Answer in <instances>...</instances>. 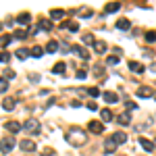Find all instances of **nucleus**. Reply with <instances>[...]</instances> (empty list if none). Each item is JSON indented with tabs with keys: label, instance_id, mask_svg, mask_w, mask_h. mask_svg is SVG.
<instances>
[{
	"label": "nucleus",
	"instance_id": "13",
	"mask_svg": "<svg viewBox=\"0 0 156 156\" xmlns=\"http://www.w3.org/2000/svg\"><path fill=\"white\" fill-rule=\"evenodd\" d=\"M60 27H62V29H69V31H77V29H79V23H77V21H62Z\"/></svg>",
	"mask_w": 156,
	"mask_h": 156
},
{
	"label": "nucleus",
	"instance_id": "25",
	"mask_svg": "<svg viewBox=\"0 0 156 156\" xmlns=\"http://www.w3.org/2000/svg\"><path fill=\"white\" fill-rule=\"evenodd\" d=\"M27 37H29V31H25V29H19L12 34V40H27Z\"/></svg>",
	"mask_w": 156,
	"mask_h": 156
},
{
	"label": "nucleus",
	"instance_id": "39",
	"mask_svg": "<svg viewBox=\"0 0 156 156\" xmlns=\"http://www.w3.org/2000/svg\"><path fill=\"white\" fill-rule=\"evenodd\" d=\"M87 92H90V96H92V98H96L98 94H100V92H98L96 87H90V90H87Z\"/></svg>",
	"mask_w": 156,
	"mask_h": 156
},
{
	"label": "nucleus",
	"instance_id": "26",
	"mask_svg": "<svg viewBox=\"0 0 156 156\" xmlns=\"http://www.w3.org/2000/svg\"><path fill=\"white\" fill-rule=\"evenodd\" d=\"M58 48H60V44L54 42V40H50L48 44H46V50H48V52H58Z\"/></svg>",
	"mask_w": 156,
	"mask_h": 156
},
{
	"label": "nucleus",
	"instance_id": "15",
	"mask_svg": "<svg viewBox=\"0 0 156 156\" xmlns=\"http://www.w3.org/2000/svg\"><path fill=\"white\" fill-rule=\"evenodd\" d=\"M15 106H17V100H15V98H4V100H2V108H4V110H12Z\"/></svg>",
	"mask_w": 156,
	"mask_h": 156
},
{
	"label": "nucleus",
	"instance_id": "14",
	"mask_svg": "<svg viewBox=\"0 0 156 156\" xmlns=\"http://www.w3.org/2000/svg\"><path fill=\"white\" fill-rule=\"evenodd\" d=\"M94 52H98V54H104V52H106V42L96 40V42H94Z\"/></svg>",
	"mask_w": 156,
	"mask_h": 156
},
{
	"label": "nucleus",
	"instance_id": "2",
	"mask_svg": "<svg viewBox=\"0 0 156 156\" xmlns=\"http://www.w3.org/2000/svg\"><path fill=\"white\" fill-rule=\"evenodd\" d=\"M23 129L27 133H31V135H40V131H42V127H40V121L37 119H27L23 123Z\"/></svg>",
	"mask_w": 156,
	"mask_h": 156
},
{
	"label": "nucleus",
	"instance_id": "24",
	"mask_svg": "<svg viewBox=\"0 0 156 156\" xmlns=\"http://www.w3.org/2000/svg\"><path fill=\"white\" fill-rule=\"evenodd\" d=\"M12 42V34H6V36H0V48H6Z\"/></svg>",
	"mask_w": 156,
	"mask_h": 156
},
{
	"label": "nucleus",
	"instance_id": "4",
	"mask_svg": "<svg viewBox=\"0 0 156 156\" xmlns=\"http://www.w3.org/2000/svg\"><path fill=\"white\" fill-rule=\"evenodd\" d=\"M117 142H115V140H112V135H108L106 137V142H104V152H106V154H115V150H117Z\"/></svg>",
	"mask_w": 156,
	"mask_h": 156
},
{
	"label": "nucleus",
	"instance_id": "23",
	"mask_svg": "<svg viewBox=\"0 0 156 156\" xmlns=\"http://www.w3.org/2000/svg\"><path fill=\"white\" fill-rule=\"evenodd\" d=\"M112 140H115L117 144H125V142H127V135L123 131H117V133H112Z\"/></svg>",
	"mask_w": 156,
	"mask_h": 156
},
{
	"label": "nucleus",
	"instance_id": "29",
	"mask_svg": "<svg viewBox=\"0 0 156 156\" xmlns=\"http://www.w3.org/2000/svg\"><path fill=\"white\" fill-rule=\"evenodd\" d=\"M42 54H44V48H42V46H34V48H31V56H34V58H40Z\"/></svg>",
	"mask_w": 156,
	"mask_h": 156
},
{
	"label": "nucleus",
	"instance_id": "40",
	"mask_svg": "<svg viewBox=\"0 0 156 156\" xmlns=\"http://www.w3.org/2000/svg\"><path fill=\"white\" fill-rule=\"evenodd\" d=\"M102 69H104L102 65H96V67H94V73H96V75H102Z\"/></svg>",
	"mask_w": 156,
	"mask_h": 156
},
{
	"label": "nucleus",
	"instance_id": "31",
	"mask_svg": "<svg viewBox=\"0 0 156 156\" xmlns=\"http://www.w3.org/2000/svg\"><path fill=\"white\" fill-rule=\"evenodd\" d=\"M6 90H9V81H6L4 77H0V94H4Z\"/></svg>",
	"mask_w": 156,
	"mask_h": 156
},
{
	"label": "nucleus",
	"instance_id": "32",
	"mask_svg": "<svg viewBox=\"0 0 156 156\" xmlns=\"http://www.w3.org/2000/svg\"><path fill=\"white\" fill-rule=\"evenodd\" d=\"M4 79L9 81V79H15V71L12 69H4Z\"/></svg>",
	"mask_w": 156,
	"mask_h": 156
},
{
	"label": "nucleus",
	"instance_id": "34",
	"mask_svg": "<svg viewBox=\"0 0 156 156\" xmlns=\"http://www.w3.org/2000/svg\"><path fill=\"white\" fill-rule=\"evenodd\" d=\"M11 60V54L9 52H0V62H9Z\"/></svg>",
	"mask_w": 156,
	"mask_h": 156
},
{
	"label": "nucleus",
	"instance_id": "43",
	"mask_svg": "<svg viewBox=\"0 0 156 156\" xmlns=\"http://www.w3.org/2000/svg\"><path fill=\"white\" fill-rule=\"evenodd\" d=\"M152 144H154V148H156V140H154V142H152Z\"/></svg>",
	"mask_w": 156,
	"mask_h": 156
},
{
	"label": "nucleus",
	"instance_id": "28",
	"mask_svg": "<svg viewBox=\"0 0 156 156\" xmlns=\"http://www.w3.org/2000/svg\"><path fill=\"white\" fill-rule=\"evenodd\" d=\"M50 17H52V19H62V17H65V11H60V9H52V11H50Z\"/></svg>",
	"mask_w": 156,
	"mask_h": 156
},
{
	"label": "nucleus",
	"instance_id": "20",
	"mask_svg": "<svg viewBox=\"0 0 156 156\" xmlns=\"http://www.w3.org/2000/svg\"><path fill=\"white\" fill-rule=\"evenodd\" d=\"M37 29L50 31V29H52V21H50V19H40V23H37Z\"/></svg>",
	"mask_w": 156,
	"mask_h": 156
},
{
	"label": "nucleus",
	"instance_id": "35",
	"mask_svg": "<svg viewBox=\"0 0 156 156\" xmlns=\"http://www.w3.org/2000/svg\"><path fill=\"white\" fill-rule=\"evenodd\" d=\"M94 42H96V40H94V36H90V34H87V36H83V44H94Z\"/></svg>",
	"mask_w": 156,
	"mask_h": 156
},
{
	"label": "nucleus",
	"instance_id": "11",
	"mask_svg": "<svg viewBox=\"0 0 156 156\" xmlns=\"http://www.w3.org/2000/svg\"><path fill=\"white\" fill-rule=\"evenodd\" d=\"M129 69H131L133 73H140V75H142V73L146 71V67H144V65H142V62H135V60H129Z\"/></svg>",
	"mask_w": 156,
	"mask_h": 156
},
{
	"label": "nucleus",
	"instance_id": "44",
	"mask_svg": "<svg viewBox=\"0 0 156 156\" xmlns=\"http://www.w3.org/2000/svg\"><path fill=\"white\" fill-rule=\"evenodd\" d=\"M154 98H156V92H154Z\"/></svg>",
	"mask_w": 156,
	"mask_h": 156
},
{
	"label": "nucleus",
	"instance_id": "41",
	"mask_svg": "<svg viewBox=\"0 0 156 156\" xmlns=\"http://www.w3.org/2000/svg\"><path fill=\"white\" fill-rule=\"evenodd\" d=\"M127 108H129V110H135V108H137V104H135V102H131V100H127Z\"/></svg>",
	"mask_w": 156,
	"mask_h": 156
},
{
	"label": "nucleus",
	"instance_id": "8",
	"mask_svg": "<svg viewBox=\"0 0 156 156\" xmlns=\"http://www.w3.org/2000/svg\"><path fill=\"white\" fill-rule=\"evenodd\" d=\"M19 148H21L23 152H36V144H34L31 140H21Z\"/></svg>",
	"mask_w": 156,
	"mask_h": 156
},
{
	"label": "nucleus",
	"instance_id": "42",
	"mask_svg": "<svg viewBox=\"0 0 156 156\" xmlns=\"http://www.w3.org/2000/svg\"><path fill=\"white\" fill-rule=\"evenodd\" d=\"M152 71H154V73H156V62H154V65H152Z\"/></svg>",
	"mask_w": 156,
	"mask_h": 156
},
{
	"label": "nucleus",
	"instance_id": "21",
	"mask_svg": "<svg viewBox=\"0 0 156 156\" xmlns=\"http://www.w3.org/2000/svg\"><path fill=\"white\" fill-rule=\"evenodd\" d=\"M15 56H17V58H19V60H25V58H27V56H31V50L19 48V50H17V52H15Z\"/></svg>",
	"mask_w": 156,
	"mask_h": 156
},
{
	"label": "nucleus",
	"instance_id": "1",
	"mask_svg": "<svg viewBox=\"0 0 156 156\" xmlns=\"http://www.w3.org/2000/svg\"><path fill=\"white\" fill-rule=\"evenodd\" d=\"M67 142H69L71 146H83V144H87V135H85L83 129L73 127L71 131L67 133Z\"/></svg>",
	"mask_w": 156,
	"mask_h": 156
},
{
	"label": "nucleus",
	"instance_id": "10",
	"mask_svg": "<svg viewBox=\"0 0 156 156\" xmlns=\"http://www.w3.org/2000/svg\"><path fill=\"white\" fill-rule=\"evenodd\" d=\"M102 98H104V102H108V104H117V102H119V96H117L115 92H104Z\"/></svg>",
	"mask_w": 156,
	"mask_h": 156
},
{
	"label": "nucleus",
	"instance_id": "12",
	"mask_svg": "<svg viewBox=\"0 0 156 156\" xmlns=\"http://www.w3.org/2000/svg\"><path fill=\"white\" fill-rule=\"evenodd\" d=\"M121 9V2H108L104 6V15H110V12H117Z\"/></svg>",
	"mask_w": 156,
	"mask_h": 156
},
{
	"label": "nucleus",
	"instance_id": "7",
	"mask_svg": "<svg viewBox=\"0 0 156 156\" xmlns=\"http://www.w3.org/2000/svg\"><path fill=\"white\" fill-rule=\"evenodd\" d=\"M87 129H90L92 133H98V135H100V133L104 131V125H102L100 121H90V125H87Z\"/></svg>",
	"mask_w": 156,
	"mask_h": 156
},
{
	"label": "nucleus",
	"instance_id": "17",
	"mask_svg": "<svg viewBox=\"0 0 156 156\" xmlns=\"http://www.w3.org/2000/svg\"><path fill=\"white\" fill-rule=\"evenodd\" d=\"M71 52H77V54H79V56H81L83 60H87V58H90V52H87L85 48H81V46H73V48H71Z\"/></svg>",
	"mask_w": 156,
	"mask_h": 156
},
{
	"label": "nucleus",
	"instance_id": "16",
	"mask_svg": "<svg viewBox=\"0 0 156 156\" xmlns=\"http://www.w3.org/2000/svg\"><path fill=\"white\" fill-rule=\"evenodd\" d=\"M140 146L144 148L146 152H154V144H152L150 140H146V137H140Z\"/></svg>",
	"mask_w": 156,
	"mask_h": 156
},
{
	"label": "nucleus",
	"instance_id": "5",
	"mask_svg": "<svg viewBox=\"0 0 156 156\" xmlns=\"http://www.w3.org/2000/svg\"><path fill=\"white\" fill-rule=\"evenodd\" d=\"M137 98H150V96H154V90L152 87H148V85H142V87H137Z\"/></svg>",
	"mask_w": 156,
	"mask_h": 156
},
{
	"label": "nucleus",
	"instance_id": "37",
	"mask_svg": "<svg viewBox=\"0 0 156 156\" xmlns=\"http://www.w3.org/2000/svg\"><path fill=\"white\" fill-rule=\"evenodd\" d=\"M85 106H87V110H98V104H96V102H87Z\"/></svg>",
	"mask_w": 156,
	"mask_h": 156
},
{
	"label": "nucleus",
	"instance_id": "3",
	"mask_svg": "<svg viewBox=\"0 0 156 156\" xmlns=\"http://www.w3.org/2000/svg\"><path fill=\"white\" fill-rule=\"evenodd\" d=\"M12 148H15V135H4L0 140V152L9 154V152H12Z\"/></svg>",
	"mask_w": 156,
	"mask_h": 156
},
{
	"label": "nucleus",
	"instance_id": "30",
	"mask_svg": "<svg viewBox=\"0 0 156 156\" xmlns=\"http://www.w3.org/2000/svg\"><path fill=\"white\" fill-rule=\"evenodd\" d=\"M146 42H150V44L156 42V31H152V29H150V31H146Z\"/></svg>",
	"mask_w": 156,
	"mask_h": 156
},
{
	"label": "nucleus",
	"instance_id": "36",
	"mask_svg": "<svg viewBox=\"0 0 156 156\" xmlns=\"http://www.w3.org/2000/svg\"><path fill=\"white\" fill-rule=\"evenodd\" d=\"M85 77H87V71L79 69V71H77V79H85Z\"/></svg>",
	"mask_w": 156,
	"mask_h": 156
},
{
	"label": "nucleus",
	"instance_id": "9",
	"mask_svg": "<svg viewBox=\"0 0 156 156\" xmlns=\"http://www.w3.org/2000/svg\"><path fill=\"white\" fill-rule=\"evenodd\" d=\"M117 123H119L121 127H127V125L131 123V117H129V112H121L119 117H117Z\"/></svg>",
	"mask_w": 156,
	"mask_h": 156
},
{
	"label": "nucleus",
	"instance_id": "18",
	"mask_svg": "<svg viewBox=\"0 0 156 156\" xmlns=\"http://www.w3.org/2000/svg\"><path fill=\"white\" fill-rule=\"evenodd\" d=\"M29 21H31V15H29V12H21V15L17 17V23L19 25H29Z\"/></svg>",
	"mask_w": 156,
	"mask_h": 156
},
{
	"label": "nucleus",
	"instance_id": "33",
	"mask_svg": "<svg viewBox=\"0 0 156 156\" xmlns=\"http://www.w3.org/2000/svg\"><path fill=\"white\" fill-rule=\"evenodd\" d=\"M79 15H83V17H92V15H94V11H92V9H79Z\"/></svg>",
	"mask_w": 156,
	"mask_h": 156
},
{
	"label": "nucleus",
	"instance_id": "22",
	"mask_svg": "<svg viewBox=\"0 0 156 156\" xmlns=\"http://www.w3.org/2000/svg\"><path fill=\"white\" fill-rule=\"evenodd\" d=\"M117 29H123V31L125 29H131V21L129 19H119L117 21Z\"/></svg>",
	"mask_w": 156,
	"mask_h": 156
},
{
	"label": "nucleus",
	"instance_id": "6",
	"mask_svg": "<svg viewBox=\"0 0 156 156\" xmlns=\"http://www.w3.org/2000/svg\"><path fill=\"white\" fill-rule=\"evenodd\" d=\"M21 129H23V125H21L19 121H9V123H6V131L9 133H19Z\"/></svg>",
	"mask_w": 156,
	"mask_h": 156
},
{
	"label": "nucleus",
	"instance_id": "38",
	"mask_svg": "<svg viewBox=\"0 0 156 156\" xmlns=\"http://www.w3.org/2000/svg\"><path fill=\"white\" fill-rule=\"evenodd\" d=\"M119 62V56H108V65H117Z\"/></svg>",
	"mask_w": 156,
	"mask_h": 156
},
{
	"label": "nucleus",
	"instance_id": "19",
	"mask_svg": "<svg viewBox=\"0 0 156 156\" xmlns=\"http://www.w3.org/2000/svg\"><path fill=\"white\" fill-rule=\"evenodd\" d=\"M100 119L104 121V123L112 121V110H110V108H102V110H100Z\"/></svg>",
	"mask_w": 156,
	"mask_h": 156
},
{
	"label": "nucleus",
	"instance_id": "27",
	"mask_svg": "<svg viewBox=\"0 0 156 156\" xmlns=\"http://www.w3.org/2000/svg\"><path fill=\"white\" fill-rule=\"evenodd\" d=\"M65 67H67L65 62H56V65L52 67V73H54V75H56V73H58V75H62V73H65Z\"/></svg>",
	"mask_w": 156,
	"mask_h": 156
}]
</instances>
